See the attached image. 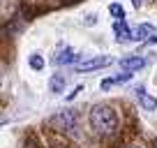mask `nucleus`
Instances as JSON below:
<instances>
[{
  "instance_id": "nucleus-1",
  "label": "nucleus",
  "mask_w": 157,
  "mask_h": 148,
  "mask_svg": "<svg viewBox=\"0 0 157 148\" xmlns=\"http://www.w3.org/2000/svg\"><path fill=\"white\" fill-rule=\"evenodd\" d=\"M90 125H93V130L99 132V134H111L113 130L118 127V116H116V111H113L111 107L97 104V107H93V111H90Z\"/></svg>"
},
{
  "instance_id": "nucleus-2",
  "label": "nucleus",
  "mask_w": 157,
  "mask_h": 148,
  "mask_svg": "<svg viewBox=\"0 0 157 148\" xmlns=\"http://www.w3.org/2000/svg\"><path fill=\"white\" fill-rule=\"evenodd\" d=\"M113 63V58L109 56H99V58H90V60H83V63H78L76 69L78 72H93V69H102V67H109Z\"/></svg>"
},
{
  "instance_id": "nucleus-3",
  "label": "nucleus",
  "mask_w": 157,
  "mask_h": 148,
  "mask_svg": "<svg viewBox=\"0 0 157 148\" xmlns=\"http://www.w3.org/2000/svg\"><path fill=\"white\" fill-rule=\"evenodd\" d=\"M113 33H116L118 42H134V33L127 28L125 19H116V21H113Z\"/></svg>"
},
{
  "instance_id": "nucleus-4",
  "label": "nucleus",
  "mask_w": 157,
  "mask_h": 148,
  "mask_svg": "<svg viewBox=\"0 0 157 148\" xmlns=\"http://www.w3.org/2000/svg\"><path fill=\"white\" fill-rule=\"evenodd\" d=\"M53 125H63L65 130H74V125H76V114H74L72 109H65V111H60L53 118Z\"/></svg>"
},
{
  "instance_id": "nucleus-5",
  "label": "nucleus",
  "mask_w": 157,
  "mask_h": 148,
  "mask_svg": "<svg viewBox=\"0 0 157 148\" xmlns=\"http://www.w3.org/2000/svg\"><path fill=\"white\" fill-rule=\"evenodd\" d=\"M134 93H136L139 104H141V107L146 109V111H155V109H157V99H155V97H150V95L146 93V88H143V86H139V88L134 90Z\"/></svg>"
},
{
  "instance_id": "nucleus-6",
  "label": "nucleus",
  "mask_w": 157,
  "mask_h": 148,
  "mask_svg": "<svg viewBox=\"0 0 157 148\" xmlns=\"http://www.w3.org/2000/svg\"><path fill=\"white\" fill-rule=\"evenodd\" d=\"M76 60H78L76 51L69 49V46H65V49H60L58 53H56L53 63H56V65H72V63H76Z\"/></svg>"
},
{
  "instance_id": "nucleus-7",
  "label": "nucleus",
  "mask_w": 157,
  "mask_h": 148,
  "mask_svg": "<svg viewBox=\"0 0 157 148\" xmlns=\"http://www.w3.org/2000/svg\"><path fill=\"white\" fill-rule=\"evenodd\" d=\"M143 65H146V58H141V56H129V58L120 60V69H123V72H136Z\"/></svg>"
},
{
  "instance_id": "nucleus-8",
  "label": "nucleus",
  "mask_w": 157,
  "mask_h": 148,
  "mask_svg": "<svg viewBox=\"0 0 157 148\" xmlns=\"http://www.w3.org/2000/svg\"><path fill=\"white\" fill-rule=\"evenodd\" d=\"M152 35H157L155 33V28H152L150 23H141L136 30H134V42H143V40H150Z\"/></svg>"
},
{
  "instance_id": "nucleus-9",
  "label": "nucleus",
  "mask_w": 157,
  "mask_h": 148,
  "mask_svg": "<svg viewBox=\"0 0 157 148\" xmlns=\"http://www.w3.org/2000/svg\"><path fill=\"white\" fill-rule=\"evenodd\" d=\"M65 86H67V79H65V74H53V76H51V81H49L51 93H56V95L63 93Z\"/></svg>"
},
{
  "instance_id": "nucleus-10",
  "label": "nucleus",
  "mask_w": 157,
  "mask_h": 148,
  "mask_svg": "<svg viewBox=\"0 0 157 148\" xmlns=\"http://www.w3.org/2000/svg\"><path fill=\"white\" fill-rule=\"evenodd\" d=\"M30 67H33V69H37V72H39V69L44 67V58H42L39 53H33V56H30Z\"/></svg>"
},
{
  "instance_id": "nucleus-11",
  "label": "nucleus",
  "mask_w": 157,
  "mask_h": 148,
  "mask_svg": "<svg viewBox=\"0 0 157 148\" xmlns=\"http://www.w3.org/2000/svg\"><path fill=\"white\" fill-rule=\"evenodd\" d=\"M109 12H111V16H116V19H123V16H125V10L118 5V2H113V5L109 7Z\"/></svg>"
},
{
  "instance_id": "nucleus-12",
  "label": "nucleus",
  "mask_w": 157,
  "mask_h": 148,
  "mask_svg": "<svg viewBox=\"0 0 157 148\" xmlns=\"http://www.w3.org/2000/svg\"><path fill=\"white\" fill-rule=\"evenodd\" d=\"M132 79V72H123V74H118V76H113L111 84H125V81Z\"/></svg>"
},
{
  "instance_id": "nucleus-13",
  "label": "nucleus",
  "mask_w": 157,
  "mask_h": 148,
  "mask_svg": "<svg viewBox=\"0 0 157 148\" xmlns=\"http://www.w3.org/2000/svg\"><path fill=\"white\" fill-rule=\"evenodd\" d=\"M143 2H146V0H132V5L136 7V10H139V7H141V5H143Z\"/></svg>"
},
{
  "instance_id": "nucleus-14",
  "label": "nucleus",
  "mask_w": 157,
  "mask_h": 148,
  "mask_svg": "<svg viewBox=\"0 0 157 148\" xmlns=\"http://www.w3.org/2000/svg\"><path fill=\"white\" fill-rule=\"evenodd\" d=\"M127 148H136V146H127Z\"/></svg>"
},
{
  "instance_id": "nucleus-15",
  "label": "nucleus",
  "mask_w": 157,
  "mask_h": 148,
  "mask_svg": "<svg viewBox=\"0 0 157 148\" xmlns=\"http://www.w3.org/2000/svg\"><path fill=\"white\" fill-rule=\"evenodd\" d=\"M155 148H157V141H155Z\"/></svg>"
}]
</instances>
